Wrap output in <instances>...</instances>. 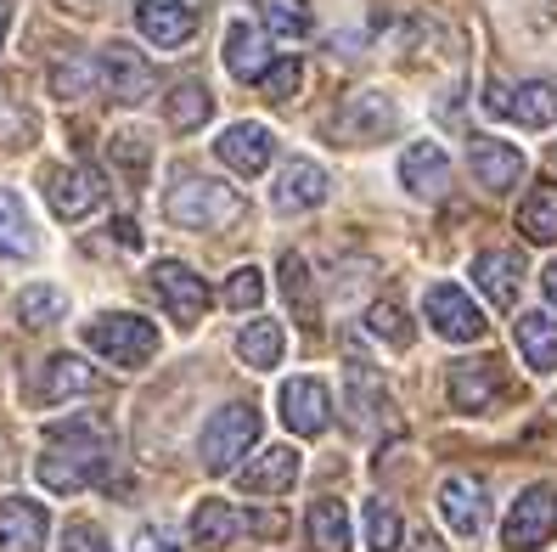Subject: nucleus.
I'll use <instances>...</instances> for the list:
<instances>
[{
    "mask_svg": "<svg viewBox=\"0 0 557 552\" xmlns=\"http://www.w3.org/2000/svg\"><path fill=\"white\" fill-rule=\"evenodd\" d=\"M299 85H305V62H299V57H282V62H271L265 79H259V90H265V102H276V108H287L293 96H299Z\"/></svg>",
    "mask_w": 557,
    "mask_h": 552,
    "instance_id": "nucleus-39",
    "label": "nucleus"
},
{
    "mask_svg": "<svg viewBox=\"0 0 557 552\" xmlns=\"http://www.w3.org/2000/svg\"><path fill=\"white\" fill-rule=\"evenodd\" d=\"M518 232L530 243H557V181H541L518 209Z\"/></svg>",
    "mask_w": 557,
    "mask_h": 552,
    "instance_id": "nucleus-32",
    "label": "nucleus"
},
{
    "mask_svg": "<svg viewBox=\"0 0 557 552\" xmlns=\"http://www.w3.org/2000/svg\"><path fill=\"white\" fill-rule=\"evenodd\" d=\"M305 530H310V547H315V552H349V507H344L338 496L310 502Z\"/></svg>",
    "mask_w": 557,
    "mask_h": 552,
    "instance_id": "nucleus-30",
    "label": "nucleus"
},
{
    "mask_svg": "<svg viewBox=\"0 0 557 552\" xmlns=\"http://www.w3.org/2000/svg\"><path fill=\"white\" fill-rule=\"evenodd\" d=\"M96 79H102V90L113 96V102H124V108H141L147 96L158 90V69L124 40L102 46V57H96Z\"/></svg>",
    "mask_w": 557,
    "mask_h": 552,
    "instance_id": "nucleus-6",
    "label": "nucleus"
},
{
    "mask_svg": "<svg viewBox=\"0 0 557 552\" xmlns=\"http://www.w3.org/2000/svg\"><path fill=\"white\" fill-rule=\"evenodd\" d=\"M51 513L28 496H0V552H46Z\"/></svg>",
    "mask_w": 557,
    "mask_h": 552,
    "instance_id": "nucleus-19",
    "label": "nucleus"
},
{
    "mask_svg": "<svg viewBox=\"0 0 557 552\" xmlns=\"http://www.w3.org/2000/svg\"><path fill=\"white\" fill-rule=\"evenodd\" d=\"M282 294H287L293 316H299L305 328H315V299H310V266H305V254H282Z\"/></svg>",
    "mask_w": 557,
    "mask_h": 552,
    "instance_id": "nucleus-35",
    "label": "nucleus"
},
{
    "mask_svg": "<svg viewBox=\"0 0 557 552\" xmlns=\"http://www.w3.org/2000/svg\"><path fill=\"white\" fill-rule=\"evenodd\" d=\"M163 214H170L181 232H220V225L243 220V198L225 181L209 175H175L170 198H163Z\"/></svg>",
    "mask_w": 557,
    "mask_h": 552,
    "instance_id": "nucleus-2",
    "label": "nucleus"
},
{
    "mask_svg": "<svg viewBox=\"0 0 557 552\" xmlns=\"http://www.w3.org/2000/svg\"><path fill=\"white\" fill-rule=\"evenodd\" d=\"M259 440V406L253 401H232V406H220L209 424H203V440H198V457L209 474H225V468H237L248 451Z\"/></svg>",
    "mask_w": 557,
    "mask_h": 552,
    "instance_id": "nucleus-4",
    "label": "nucleus"
},
{
    "mask_svg": "<svg viewBox=\"0 0 557 552\" xmlns=\"http://www.w3.org/2000/svg\"><path fill=\"white\" fill-rule=\"evenodd\" d=\"M243 530H248V513L232 502H198V513H191V541L198 547H232Z\"/></svg>",
    "mask_w": 557,
    "mask_h": 552,
    "instance_id": "nucleus-28",
    "label": "nucleus"
},
{
    "mask_svg": "<svg viewBox=\"0 0 557 552\" xmlns=\"http://www.w3.org/2000/svg\"><path fill=\"white\" fill-rule=\"evenodd\" d=\"M147 287H152V299L170 310V321H181V328H198L203 310H209L203 277L191 271V266H181V259H158L152 277H147Z\"/></svg>",
    "mask_w": 557,
    "mask_h": 552,
    "instance_id": "nucleus-8",
    "label": "nucleus"
},
{
    "mask_svg": "<svg viewBox=\"0 0 557 552\" xmlns=\"http://www.w3.org/2000/svg\"><path fill=\"white\" fill-rule=\"evenodd\" d=\"M253 7H259V23H265L276 40H305L310 23H315L305 0H253Z\"/></svg>",
    "mask_w": 557,
    "mask_h": 552,
    "instance_id": "nucleus-34",
    "label": "nucleus"
},
{
    "mask_svg": "<svg viewBox=\"0 0 557 552\" xmlns=\"http://www.w3.org/2000/svg\"><path fill=\"white\" fill-rule=\"evenodd\" d=\"M259 299H265V271L237 266V271H232V282H225V305H232V310H253Z\"/></svg>",
    "mask_w": 557,
    "mask_h": 552,
    "instance_id": "nucleus-40",
    "label": "nucleus"
},
{
    "mask_svg": "<svg viewBox=\"0 0 557 552\" xmlns=\"http://www.w3.org/2000/svg\"><path fill=\"white\" fill-rule=\"evenodd\" d=\"M85 349L90 355H102V361L113 367H147L152 355H158V328L147 316L136 310H102V316H90L85 328H79Z\"/></svg>",
    "mask_w": 557,
    "mask_h": 552,
    "instance_id": "nucleus-3",
    "label": "nucleus"
},
{
    "mask_svg": "<svg viewBox=\"0 0 557 552\" xmlns=\"http://www.w3.org/2000/svg\"><path fill=\"white\" fill-rule=\"evenodd\" d=\"M326 204V170L310 164V158H293V164H282V175L271 181V209L276 214H305Z\"/></svg>",
    "mask_w": 557,
    "mask_h": 552,
    "instance_id": "nucleus-20",
    "label": "nucleus"
},
{
    "mask_svg": "<svg viewBox=\"0 0 557 552\" xmlns=\"http://www.w3.org/2000/svg\"><path fill=\"white\" fill-rule=\"evenodd\" d=\"M512 339H518V355H523V367L530 372H557V321L546 310H523L512 321Z\"/></svg>",
    "mask_w": 557,
    "mask_h": 552,
    "instance_id": "nucleus-26",
    "label": "nucleus"
},
{
    "mask_svg": "<svg viewBox=\"0 0 557 552\" xmlns=\"http://www.w3.org/2000/svg\"><path fill=\"white\" fill-rule=\"evenodd\" d=\"M468 170H473V181L484 186V192H512L518 181H523V152L512 147V142H496V136H468Z\"/></svg>",
    "mask_w": 557,
    "mask_h": 552,
    "instance_id": "nucleus-16",
    "label": "nucleus"
},
{
    "mask_svg": "<svg viewBox=\"0 0 557 552\" xmlns=\"http://www.w3.org/2000/svg\"><path fill=\"white\" fill-rule=\"evenodd\" d=\"M136 28L152 46L181 51L198 35V7H191V0H136Z\"/></svg>",
    "mask_w": 557,
    "mask_h": 552,
    "instance_id": "nucleus-17",
    "label": "nucleus"
},
{
    "mask_svg": "<svg viewBox=\"0 0 557 552\" xmlns=\"http://www.w3.org/2000/svg\"><path fill=\"white\" fill-rule=\"evenodd\" d=\"M209 113H214V102H209V85L203 79H175L170 85V102H163V119H170L181 136H191V130H203L209 124Z\"/></svg>",
    "mask_w": 557,
    "mask_h": 552,
    "instance_id": "nucleus-29",
    "label": "nucleus"
},
{
    "mask_svg": "<svg viewBox=\"0 0 557 552\" xmlns=\"http://www.w3.org/2000/svg\"><path fill=\"white\" fill-rule=\"evenodd\" d=\"M113 243L119 248H141V225L136 220H113Z\"/></svg>",
    "mask_w": 557,
    "mask_h": 552,
    "instance_id": "nucleus-43",
    "label": "nucleus"
},
{
    "mask_svg": "<svg viewBox=\"0 0 557 552\" xmlns=\"http://www.w3.org/2000/svg\"><path fill=\"white\" fill-rule=\"evenodd\" d=\"M541 287H546V299L557 305V259H552V266H546V277H541Z\"/></svg>",
    "mask_w": 557,
    "mask_h": 552,
    "instance_id": "nucleus-45",
    "label": "nucleus"
},
{
    "mask_svg": "<svg viewBox=\"0 0 557 552\" xmlns=\"http://www.w3.org/2000/svg\"><path fill=\"white\" fill-rule=\"evenodd\" d=\"M108 158H113V164H119V175L124 181H147V170H152V142L141 136V130H113V136H108Z\"/></svg>",
    "mask_w": 557,
    "mask_h": 552,
    "instance_id": "nucleus-33",
    "label": "nucleus"
},
{
    "mask_svg": "<svg viewBox=\"0 0 557 552\" xmlns=\"http://www.w3.org/2000/svg\"><path fill=\"white\" fill-rule=\"evenodd\" d=\"M108 429L102 424H85V417H74V424H51L46 429V451H40V484L51 496H74L85 491V484H96L108 474Z\"/></svg>",
    "mask_w": 557,
    "mask_h": 552,
    "instance_id": "nucleus-1",
    "label": "nucleus"
},
{
    "mask_svg": "<svg viewBox=\"0 0 557 552\" xmlns=\"http://www.w3.org/2000/svg\"><path fill=\"white\" fill-rule=\"evenodd\" d=\"M7 35H12V0H0V51H7Z\"/></svg>",
    "mask_w": 557,
    "mask_h": 552,
    "instance_id": "nucleus-44",
    "label": "nucleus"
},
{
    "mask_svg": "<svg viewBox=\"0 0 557 552\" xmlns=\"http://www.w3.org/2000/svg\"><path fill=\"white\" fill-rule=\"evenodd\" d=\"M367 328H372V339H383V344H395V349H411V339H417V328H411V316L395 305V299H377L372 310H367Z\"/></svg>",
    "mask_w": 557,
    "mask_h": 552,
    "instance_id": "nucleus-37",
    "label": "nucleus"
},
{
    "mask_svg": "<svg viewBox=\"0 0 557 552\" xmlns=\"http://www.w3.org/2000/svg\"><path fill=\"white\" fill-rule=\"evenodd\" d=\"M225 69H232L237 79H248V85H259L265 79V69H271V40H265V28H253V23H232L225 28Z\"/></svg>",
    "mask_w": 557,
    "mask_h": 552,
    "instance_id": "nucleus-25",
    "label": "nucleus"
},
{
    "mask_svg": "<svg viewBox=\"0 0 557 552\" xmlns=\"http://www.w3.org/2000/svg\"><path fill=\"white\" fill-rule=\"evenodd\" d=\"M422 316H429V328L440 339H450V344H473L490 328L484 310L473 305V294H468V287H456V282H434L429 294H422Z\"/></svg>",
    "mask_w": 557,
    "mask_h": 552,
    "instance_id": "nucleus-7",
    "label": "nucleus"
},
{
    "mask_svg": "<svg viewBox=\"0 0 557 552\" xmlns=\"http://www.w3.org/2000/svg\"><path fill=\"white\" fill-rule=\"evenodd\" d=\"M400 186L411 198H445L450 192V158L440 142H411L400 158Z\"/></svg>",
    "mask_w": 557,
    "mask_h": 552,
    "instance_id": "nucleus-22",
    "label": "nucleus"
},
{
    "mask_svg": "<svg viewBox=\"0 0 557 552\" xmlns=\"http://www.w3.org/2000/svg\"><path fill=\"white\" fill-rule=\"evenodd\" d=\"M40 192L57 220H85L90 209H102V181H96L85 164H46Z\"/></svg>",
    "mask_w": 557,
    "mask_h": 552,
    "instance_id": "nucleus-11",
    "label": "nucleus"
},
{
    "mask_svg": "<svg viewBox=\"0 0 557 552\" xmlns=\"http://www.w3.org/2000/svg\"><path fill=\"white\" fill-rule=\"evenodd\" d=\"M237 484H243L248 496H282V491H293V484H299V451H293V445L259 451L253 463H243Z\"/></svg>",
    "mask_w": 557,
    "mask_h": 552,
    "instance_id": "nucleus-23",
    "label": "nucleus"
},
{
    "mask_svg": "<svg viewBox=\"0 0 557 552\" xmlns=\"http://www.w3.org/2000/svg\"><path fill=\"white\" fill-rule=\"evenodd\" d=\"M388 389H383V378L372 372V361H349V424L355 429H377V424H388Z\"/></svg>",
    "mask_w": 557,
    "mask_h": 552,
    "instance_id": "nucleus-24",
    "label": "nucleus"
},
{
    "mask_svg": "<svg viewBox=\"0 0 557 552\" xmlns=\"http://www.w3.org/2000/svg\"><path fill=\"white\" fill-rule=\"evenodd\" d=\"M473 287L496 305V310H512L518 305V287H523V259L512 248H484L473 254Z\"/></svg>",
    "mask_w": 557,
    "mask_h": 552,
    "instance_id": "nucleus-21",
    "label": "nucleus"
},
{
    "mask_svg": "<svg viewBox=\"0 0 557 552\" xmlns=\"http://www.w3.org/2000/svg\"><path fill=\"white\" fill-rule=\"evenodd\" d=\"M62 310H69V294H62V287H23V299H17L23 328H57Z\"/></svg>",
    "mask_w": 557,
    "mask_h": 552,
    "instance_id": "nucleus-36",
    "label": "nucleus"
},
{
    "mask_svg": "<svg viewBox=\"0 0 557 552\" xmlns=\"http://www.w3.org/2000/svg\"><path fill=\"white\" fill-rule=\"evenodd\" d=\"M360 518H367V547L372 552H395L400 541H406V525H400V513L395 507H388V502H367V507H360Z\"/></svg>",
    "mask_w": 557,
    "mask_h": 552,
    "instance_id": "nucleus-38",
    "label": "nucleus"
},
{
    "mask_svg": "<svg viewBox=\"0 0 557 552\" xmlns=\"http://www.w3.org/2000/svg\"><path fill=\"white\" fill-rule=\"evenodd\" d=\"M57 552H113L108 530L102 525H90V518H74L69 530H62V547Z\"/></svg>",
    "mask_w": 557,
    "mask_h": 552,
    "instance_id": "nucleus-41",
    "label": "nucleus"
},
{
    "mask_svg": "<svg viewBox=\"0 0 557 552\" xmlns=\"http://www.w3.org/2000/svg\"><path fill=\"white\" fill-rule=\"evenodd\" d=\"M395 124H400V113L383 90H349L326 130H333L344 147H377V142L395 136Z\"/></svg>",
    "mask_w": 557,
    "mask_h": 552,
    "instance_id": "nucleus-5",
    "label": "nucleus"
},
{
    "mask_svg": "<svg viewBox=\"0 0 557 552\" xmlns=\"http://www.w3.org/2000/svg\"><path fill=\"white\" fill-rule=\"evenodd\" d=\"M102 389V372H96L90 361H79V355H51V361L40 367L35 378V401L40 406H62V401H85Z\"/></svg>",
    "mask_w": 557,
    "mask_h": 552,
    "instance_id": "nucleus-18",
    "label": "nucleus"
},
{
    "mask_svg": "<svg viewBox=\"0 0 557 552\" xmlns=\"http://www.w3.org/2000/svg\"><path fill=\"white\" fill-rule=\"evenodd\" d=\"M440 518L450 525V536H462L473 541L484 530V518H490V491H484V479L479 474H450L440 484Z\"/></svg>",
    "mask_w": 557,
    "mask_h": 552,
    "instance_id": "nucleus-12",
    "label": "nucleus"
},
{
    "mask_svg": "<svg viewBox=\"0 0 557 552\" xmlns=\"http://www.w3.org/2000/svg\"><path fill=\"white\" fill-rule=\"evenodd\" d=\"M129 552H186V547H181L175 525H141L136 541H129Z\"/></svg>",
    "mask_w": 557,
    "mask_h": 552,
    "instance_id": "nucleus-42",
    "label": "nucleus"
},
{
    "mask_svg": "<svg viewBox=\"0 0 557 552\" xmlns=\"http://www.w3.org/2000/svg\"><path fill=\"white\" fill-rule=\"evenodd\" d=\"M450 406L456 412H484V406H496L502 395V361L496 355H468V361H450Z\"/></svg>",
    "mask_w": 557,
    "mask_h": 552,
    "instance_id": "nucleus-15",
    "label": "nucleus"
},
{
    "mask_svg": "<svg viewBox=\"0 0 557 552\" xmlns=\"http://www.w3.org/2000/svg\"><path fill=\"white\" fill-rule=\"evenodd\" d=\"M214 158L225 170H237V175H259V170H271V158H276V136L265 124H253V119L225 124L220 142H214Z\"/></svg>",
    "mask_w": 557,
    "mask_h": 552,
    "instance_id": "nucleus-14",
    "label": "nucleus"
},
{
    "mask_svg": "<svg viewBox=\"0 0 557 552\" xmlns=\"http://www.w3.org/2000/svg\"><path fill=\"white\" fill-rule=\"evenodd\" d=\"M557 536V491L552 484H530L512 513H507V525H502V547L507 552H535Z\"/></svg>",
    "mask_w": 557,
    "mask_h": 552,
    "instance_id": "nucleus-9",
    "label": "nucleus"
},
{
    "mask_svg": "<svg viewBox=\"0 0 557 552\" xmlns=\"http://www.w3.org/2000/svg\"><path fill=\"white\" fill-rule=\"evenodd\" d=\"M484 108L496 119H512L523 130H546L557 124V85L552 79H523V85H490Z\"/></svg>",
    "mask_w": 557,
    "mask_h": 552,
    "instance_id": "nucleus-10",
    "label": "nucleus"
},
{
    "mask_svg": "<svg viewBox=\"0 0 557 552\" xmlns=\"http://www.w3.org/2000/svg\"><path fill=\"white\" fill-rule=\"evenodd\" d=\"M282 424L305 440L333 429V395H326L321 378H287L282 383Z\"/></svg>",
    "mask_w": 557,
    "mask_h": 552,
    "instance_id": "nucleus-13",
    "label": "nucleus"
},
{
    "mask_svg": "<svg viewBox=\"0 0 557 552\" xmlns=\"http://www.w3.org/2000/svg\"><path fill=\"white\" fill-rule=\"evenodd\" d=\"M237 355H243V367H253V372L282 367V355H287L282 321H248V328L237 333Z\"/></svg>",
    "mask_w": 557,
    "mask_h": 552,
    "instance_id": "nucleus-31",
    "label": "nucleus"
},
{
    "mask_svg": "<svg viewBox=\"0 0 557 552\" xmlns=\"http://www.w3.org/2000/svg\"><path fill=\"white\" fill-rule=\"evenodd\" d=\"M35 254H40L35 220H28V209L12 186H0V259H35Z\"/></svg>",
    "mask_w": 557,
    "mask_h": 552,
    "instance_id": "nucleus-27",
    "label": "nucleus"
}]
</instances>
